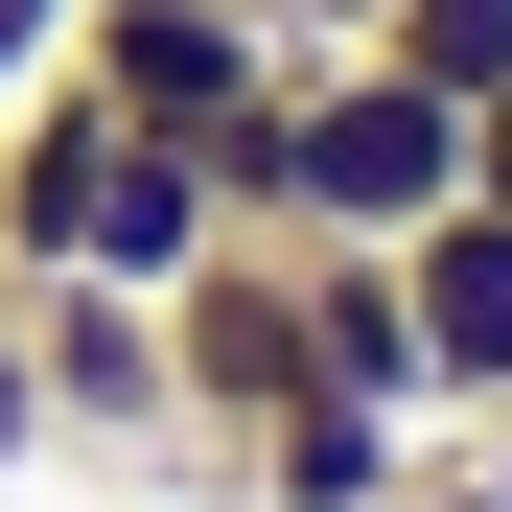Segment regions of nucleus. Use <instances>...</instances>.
<instances>
[{
    "instance_id": "f03ea898",
    "label": "nucleus",
    "mask_w": 512,
    "mask_h": 512,
    "mask_svg": "<svg viewBox=\"0 0 512 512\" xmlns=\"http://www.w3.org/2000/svg\"><path fill=\"white\" fill-rule=\"evenodd\" d=\"M419 210H466V117L419 94V70H373V47L280 70V233H326V256H396Z\"/></svg>"
},
{
    "instance_id": "6e6552de",
    "label": "nucleus",
    "mask_w": 512,
    "mask_h": 512,
    "mask_svg": "<svg viewBox=\"0 0 512 512\" xmlns=\"http://www.w3.org/2000/svg\"><path fill=\"white\" fill-rule=\"evenodd\" d=\"M303 373H326V396L443 419V396H419V280H396V256H326V233H303Z\"/></svg>"
},
{
    "instance_id": "f8f14e48",
    "label": "nucleus",
    "mask_w": 512,
    "mask_h": 512,
    "mask_svg": "<svg viewBox=\"0 0 512 512\" xmlns=\"http://www.w3.org/2000/svg\"><path fill=\"white\" fill-rule=\"evenodd\" d=\"M47 47H70V0H0V94H24V70H47Z\"/></svg>"
},
{
    "instance_id": "9b49d317",
    "label": "nucleus",
    "mask_w": 512,
    "mask_h": 512,
    "mask_svg": "<svg viewBox=\"0 0 512 512\" xmlns=\"http://www.w3.org/2000/svg\"><path fill=\"white\" fill-rule=\"evenodd\" d=\"M0 466H47V373H24V303H0Z\"/></svg>"
},
{
    "instance_id": "1a4fd4ad",
    "label": "nucleus",
    "mask_w": 512,
    "mask_h": 512,
    "mask_svg": "<svg viewBox=\"0 0 512 512\" xmlns=\"http://www.w3.org/2000/svg\"><path fill=\"white\" fill-rule=\"evenodd\" d=\"M373 70H419L443 117H489L512 94V0H373Z\"/></svg>"
},
{
    "instance_id": "0eeeda50",
    "label": "nucleus",
    "mask_w": 512,
    "mask_h": 512,
    "mask_svg": "<svg viewBox=\"0 0 512 512\" xmlns=\"http://www.w3.org/2000/svg\"><path fill=\"white\" fill-rule=\"evenodd\" d=\"M419 443H443V419H396V396H326V373H303V396L233 443V489H256V512H373Z\"/></svg>"
},
{
    "instance_id": "423d86ee",
    "label": "nucleus",
    "mask_w": 512,
    "mask_h": 512,
    "mask_svg": "<svg viewBox=\"0 0 512 512\" xmlns=\"http://www.w3.org/2000/svg\"><path fill=\"white\" fill-rule=\"evenodd\" d=\"M396 280H419V396H443V419H512V210H419Z\"/></svg>"
},
{
    "instance_id": "ddd939ff",
    "label": "nucleus",
    "mask_w": 512,
    "mask_h": 512,
    "mask_svg": "<svg viewBox=\"0 0 512 512\" xmlns=\"http://www.w3.org/2000/svg\"><path fill=\"white\" fill-rule=\"evenodd\" d=\"M466 210H512V94H489V117H466Z\"/></svg>"
},
{
    "instance_id": "9d476101",
    "label": "nucleus",
    "mask_w": 512,
    "mask_h": 512,
    "mask_svg": "<svg viewBox=\"0 0 512 512\" xmlns=\"http://www.w3.org/2000/svg\"><path fill=\"white\" fill-rule=\"evenodd\" d=\"M373 512H512V489H489V443H466V419H443V443H419V466H396Z\"/></svg>"
},
{
    "instance_id": "39448f33",
    "label": "nucleus",
    "mask_w": 512,
    "mask_h": 512,
    "mask_svg": "<svg viewBox=\"0 0 512 512\" xmlns=\"http://www.w3.org/2000/svg\"><path fill=\"white\" fill-rule=\"evenodd\" d=\"M70 94H117L140 140H187V117H233L256 70H280V24H256V0H70Z\"/></svg>"
},
{
    "instance_id": "20e7f679",
    "label": "nucleus",
    "mask_w": 512,
    "mask_h": 512,
    "mask_svg": "<svg viewBox=\"0 0 512 512\" xmlns=\"http://www.w3.org/2000/svg\"><path fill=\"white\" fill-rule=\"evenodd\" d=\"M0 303H24L47 443H117V466H163V443H187V373H163V303H140V280H0Z\"/></svg>"
},
{
    "instance_id": "7ed1b4c3",
    "label": "nucleus",
    "mask_w": 512,
    "mask_h": 512,
    "mask_svg": "<svg viewBox=\"0 0 512 512\" xmlns=\"http://www.w3.org/2000/svg\"><path fill=\"white\" fill-rule=\"evenodd\" d=\"M163 373H187V489H233V443L303 396V233H210L187 280H163Z\"/></svg>"
},
{
    "instance_id": "f257e3e1",
    "label": "nucleus",
    "mask_w": 512,
    "mask_h": 512,
    "mask_svg": "<svg viewBox=\"0 0 512 512\" xmlns=\"http://www.w3.org/2000/svg\"><path fill=\"white\" fill-rule=\"evenodd\" d=\"M233 210H210V163L187 140H140L117 94H70V70H24L0 94V280H187Z\"/></svg>"
}]
</instances>
